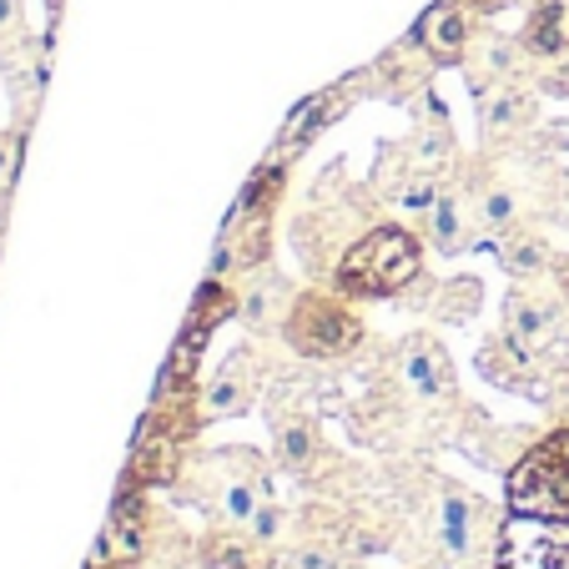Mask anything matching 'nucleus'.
<instances>
[{"label": "nucleus", "instance_id": "4be33fe9", "mask_svg": "<svg viewBox=\"0 0 569 569\" xmlns=\"http://www.w3.org/2000/svg\"><path fill=\"white\" fill-rule=\"evenodd\" d=\"M509 217H515V192H509V187H489V192L479 197V222L483 227H505Z\"/></svg>", "mask_w": 569, "mask_h": 569}, {"label": "nucleus", "instance_id": "f03ea898", "mask_svg": "<svg viewBox=\"0 0 569 569\" xmlns=\"http://www.w3.org/2000/svg\"><path fill=\"white\" fill-rule=\"evenodd\" d=\"M423 272L419 237L403 227H373L363 242L343 252L338 262V288L353 298H393Z\"/></svg>", "mask_w": 569, "mask_h": 569}, {"label": "nucleus", "instance_id": "f3484780", "mask_svg": "<svg viewBox=\"0 0 569 569\" xmlns=\"http://www.w3.org/2000/svg\"><path fill=\"white\" fill-rule=\"evenodd\" d=\"M429 237L439 252H459L463 248V207L453 192H439L429 207Z\"/></svg>", "mask_w": 569, "mask_h": 569}, {"label": "nucleus", "instance_id": "a878e982", "mask_svg": "<svg viewBox=\"0 0 569 569\" xmlns=\"http://www.w3.org/2000/svg\"><path fill=\"white\" fill-rule=\"evenodd\" d=\"M161 569H167V565H161Z\"/></svg>", "mask_w": 569, "mask_h": 569}, {"label": "nucleus", "instance_id": "9b49d317", "mask_svg": "<svg viewBox=\"0 0 569 569\" xmlns=\"http://www.w3.org/2000/svg\"><path fill=\"white\" fill-rule=\"evenodd\" d=\"M237 318L248 322L252 333H272V328H282V322H288V288H282V278L262 272L258 282H248L242 298H237Z\"/></svg>", "mask_w": 569, "mask_h": 569}, {"label": "nucleus", "instance_id": "a211bd4d", "mask_svg": "<svg viewBox=\"0 0 569 569\" xmlns=\"http://www.w3.org/2000/svg\"><path fill=\"white\" fill-rule=\"evenodd\" d=\"M479 298H483V288L473 278H453L439 288L433 308H439V318H449V322H469L473 312H479Z\"/></svg>", "mask_w": 569, "mask_h": 569}, {"label": "nucleus", "instance_id": "b1692460", "mask_svg": "<svg viewBox=\"0 0 569 569\" xmlns=\"http://www.w3.org/2000/svg\"><path fill=\"white\" fill-rule=\"evenodd\" d=\"M21 31V0H0V36Z\"/></svg>", "mask_w": 569, "mask_h": 569}, {"label": "nucleus", "instance_id": "f257e3e1", "mask_svg": "<svg viewBox=\"0 0 569 569\" xmlns=\"http://www.w3.org/2000/svg\"><path fill=\"white\" fill-rule=\"evenodd\" d=\"M172 495L212 525H248L262 499H272V463L252 449H202L182 459Z\"/></svg>", "mask_w": 569, "mask_h": 569}, {"label": "nucleus", "instance_id": "39448f33", "mask_svg": "<svg viewBox=\"0 0 569 569\" xmlns=\"http://www.w3.org/2000/svg\"><path fill=\"white\" fill-rule=\"evenodd\" d=\"M495 569H569V519L509 515L495 539Z\"/></svg>", "mask_w": 569, "mask_h": 569}, {"label": "nucleus", "instance_id": "f8f14e48", "mask_svg": "<svg viewBox=\"0 0 569 569\" xmlns=\"http://www.w3.org/2000/svg\"><path fill=\"white\" fill-rule=\"evenodd\" d=\"M419 46L433 56V61L459 66L463 46H469V26H463V16L453 11V6H433V11H423V21H419Z\"/></svg>", "mask_w": 569, "mask_h": 569}, {"label": "nucleus", "instance_id": "0eeeda50", "mask_svg": "<svg viewBox=\"0 0 569 569\" xmlns=\"http://www.w3.org/2000/svg\"><path fill=\"white\" fill-rule=\"evenodd\" d=\"M202 569H278V549H268L248 525H212L197 545Z\"/></svg>", "mask_w": 569, "mask_h": 569}, {"label": "nucleus", "instance_id": "aec40b11", "mask_svg": "<svg viewBox=\"0 0 569 569\" xmlns=\"http://www.w3.org/2000/svg\"><path fill=\"white\" fill-rule=\"evenodd\" d=\"M248 529H252V535H258L268 549H282V545L292 539V509H282L278 499H262L258 515L248 519Z\"/></svg>", "mask_w": 569, "mask_h": 569}, {"label": "nucleus", "instance_id": "6e6552de", "mask_svg": "<svg viewBox=\"0 0 569 569\" xmlns=\"http://www.w3.org/2000/svg\"><path fill=\"white\" fill-rule=\"evenodd\" d=\"M398 373L409 378V388L423 398V403H439V398H453V368L443 358V348L433 343L429 333H413L398 343Z\"/></svg>", "mask_w": 569, "mask_h": 569}, {"label": "nucleus", "instance_id": "412c9836", "mask_svg": "<svg viewBox=\"0 0 569 569\" xmlns=\"http://www.w3.org/2000/svg\"><path fill=\"white\" fill-rule=\"evenodd\" d=\"M343 111V97L338 91H328V97H312L308 107H298V117L288 121V141H308L318 127H328V121Z\"/></svg>", "mask_w": 569, "mask_h": 569}, {"label": "nucleus", "instance_id": "6ab92c4d", "mask_svg": "<svg viewBox=\"0 0 569 569\" xmlns=\"http://www.w3.org/2000/svg\"><path fill=\"white\" fill-rule=\"evenodd\" d=\"M499 262H505V272H515V278H539L549 252L539 248L535 237H505V242H499Z\"/></svg>", "mask_w": 569, "mask_h": 569}, {"label": "nucleus", "instance_id": "4468645a", "mask_svg": "<svg viewBox=\"0 0 569 569\" xmlns=\"http://www.w3.org/2000/svg\"><path fill=\"white\" fill-rule=\"evenodd\" d=\"M529 121V101L519 97L515 87H489L479 97V127L489 131V137H499V131H515Z\"/></svg>", "mask_w": 569, "mask_h": 569}, {"label": "nucleus", "instance_id": "5701e85b", "mask_svg": "<svg viewBox=\"0 0 569 569\" xmlns=\"http://www.w3.org/2000/svg\"><path fill=\"white\" fill-rule=\"evenodd\" d=\"M16 157H21V141L0 137V192L11 187V172H16Z\"/></svg>", "mask_w": 569, "mask_h": 569}, {"label": "nucleus", "instance_id": "20e7f679", "mask_svg": "<svg viewBox=\"0 0 569 569\" xmlns=\"http://www.w3.org/2000/svg\"><path fill=\"white\" fill-rule=\"evenodd\" d=\"M282 333H288V343L298 348L302 358H338V353H348V348H358L363 322H358L338 298L308 292V298H298L288 308Z\"/></svg>", "mask_w": 569, "mask_h": 569}, {"label": "nucleus", "instance_id": "dca6fc26", "mask_svg": "<svg viewBox=\"0 0 569 569\" xmlns=\"http://www.w3.org/2000/svg\"><path fill=\"white\" fill-rule=\"evenodd\" d=\"M449 151H453L449 121H423V127H419V137H413V147H409L413 172H423V177H439L443 167H449Z\"/></svg>", "mask_w": 569, "mask_h": 569}, {"label": "nucleus", "instance_id": "7ed1b4c3", "mask_svg": "<svg viewBox=\"0 0 569 569\" xmlns=\"http://www.w3.org/2000/svg\"><path fill=\"white\" fill-rule=\"evenodd\" d=\"M509 509L515 515L569 519V423L549 439L529 443L509 463Z\"/></svg>", "mask_w": 569, "mask_h": 569}, {"label": "nucleus", "instance_id": "bb28decb", "mask_svg": "<svg viewBox=\"0 0 569 569\" xmlns=\"http://www.w3.org/2000/svg\"><path fill=\"white\" fill-rule=\"evenodd\" d=\"M489 569H495V565H489Z\"/></svg>", "mask_w": 569, "mask_h": 569}, {"label": "nucleus", "instance_id": "2eb2a0df", "mask_svg": "<svg viewBox=\"0 0 569 569\" xmlns=\"http://www.w3.org/2000/svg\"><path fill=\"white\" fill-rule=\"evenodd\" d=\"M525 51L529 56H559L565 51V0H545L525 26Z\"/></svg>", "mask_w": 569, "mask_h": 569}, {"label": "nucleus", "instance_id": "ddd939ff", "mask_svg": "<svg viewBox=\"0 0 569 569\" xmlns=\"http://www.w3.org/2000/svg\"><path fill=\"white\" fill-rule=\"evenodd\" d=\"M278 565L282 569H348V549L338 545V535H308V539H288V545L278 549Z\"/></svg>", "mask_w": 569, "mask_h": 569}, {"label": "nucleus", "instance_id": "423d86ee", "mask_svg": "<svg viewBox=\"0 0 569 569\" xmlns=\"http://www.w3.org/2000/svg\"><path fill=\"white\" fill-rule=\"evenodd\" d=\"M262 393V368H258V353L252 348H232L227 363L207 378V388L197 393V419L202 423H222V419H237L248 413Z\"/></svg>", "mask_w": 569, "mask_h": 569}, {"label": "nucleus", "instance_id": "9d476101", "mask_svg": "<svg viewBox=\"0 0 569 569\" xmlns=\"http://www.w3.org/2000/svg\"><path fill=\"white\" fill-rule=\"evenodd\" d=\"M272 449H278V463L292 473V479H312L322 459V439H318V423L308 413H278L272 419Z\"/></svg>", "mask_w": 569, "mask_h": 569}, {"label": "nucleus", "instance_id": "1a4fd4ad", "mask_svg": "<svg viewBox=\"0 0 569 569\" xmlns=\"http://www.w3.org/2000/svg\"><path fill=\"white\" fill-rule=\"evenodd\" d=\"M555 328H559V302L555 298H535V292H515L505 302V338L519 348V353L539 358L549 343H555Z\"/></svg>", "mask_w": 569, "mask_h": 569}, {"label": "nucleus", "instance_id": "393cba45", "mask_svg": "<svg viewBox=\"0 0 569 569\" xmlns=\"http://www.w3.org/2000/svg\"><path fill=\"white\" fill-rule=\"evenodd\" d=\"M559 282H565V298H569V258L559 262Z\"/></svg>", "mask_w": 569, "mask_h": 569}]
</instances>
